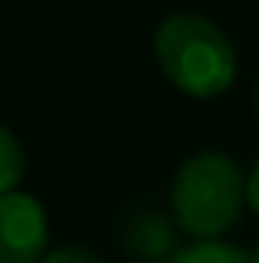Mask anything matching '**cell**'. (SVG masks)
<instances>
[{"mask_svg": "<svg viewBox=\"0 0 259 263\" xmlns=\"http://www.w3.org/2000/svg\"><path fill=\"white\" fill-rule=\"evenodd\" d=\"M153 50L164 79L192 100H216L238 79V53L227 32L203 14H167L156 25Z\"/></svg>", "mask_w": 259, "mask_h": 263, "instance_id": "obj_1", "label": "cell"}, {"mask_svg": "<svg viewBox=\"0 0 259 263\" xmlns=\"http://www.w3.org/2000/svg\"><path fill=\"white\" fill-rule=\"evenodd\" d=\"M249 206V175L216 149L188 157L171 185V210L177 231L195 242H216Z\"/></svg>", "mask_w": 259, "mask_h": 263, "instance_id": "obj_2", "label": "cell"}, {"mask_svg": "<svg viewBox=\"0 0 259 263\" xmlns=\"http://www.w3.org/2000/svg\"><path fill=\"white\" fill-rule=\"evenodd\" d=\"M46 210L29 192L0 196V263H43L46 260Z\"/></svg>", "mask_w": 259, "mask_h": 263, "instance_id": "obj_3", "label": "cell"}, {"mask_svg": "<svg viewBox=\"0 0 259 263\" xmlns=\"http://www.w3.org/2000/svg\"><path fill=\"white\" fill-rule=\"evenodd\" d=\"M125 246L135 260L142 263H171L181 249H177V238H174V224H167L156 214H142L128 228L125 235Z\"/></svg>", "mask_w": 259, "mask_h": 263, "instance_id": "obj_4", "label": "cell"}, {"mask_svg": "<svg viewBox=\"0 0 259 263\" xmlns=\"http://www.w3.org/2000/svg\"><path fill=\"white\" fill-rule=\"evenodd\" d=\"M171 263H252V253L216 238V242H195V246L181 249Z\"/></svg>", "mask_w": 259, "mask_h": 263, "instance_id": "obj_5", "label": "cell"}, {"mask_svg": "<svg viewBox=\"0 0 259 263\" xmlns=\"http://www.w3.org/2000/svg\"><path fill=\"white\" fill-rule=\"evenodd\" d=\"M25 149H22V142H18V135L11 128L0 132V196H7V192H18V181L25 175Z\"/></svg>", "mask_w": 259, "mask_h": 263, "instance_id": "obj_6", "label": "cell"}, {"mask_svg": "<svg viewBox=\"0 0 259 263\" xmlns=\"http://www.w3.org/2000/svg\"><path fill=\"white\" fill-rule=\"evenodd\" d=\"M43 263H107V260L96 256L92 249H82V246H61V249H50Z\"/></svg>", "mask_w": 259, "mask_h": 263, "instance_id": "obj_7", "label": "cell"}, {"mask_svg": "<svg viewBox=\"0 0 259 263\" xmlns=\"http://www.w3.org/2000/svg\"><path fill=\"white\" fill-rule=\"evenodd\" d=\"M249 210L259 217V160L252 164V171H249Z\"/></svg>", "mask_w": 259, "mask_h": 263, "instance_id": "obj_8", "label": "cell"}, {"mask_svg": "<svg viewBox=\"0 0 259 263\" xmlns=\"http://www.w3.org/2000/svg\"><path fill=\"white\" fill-rule=\"evenodd\" d=\"M252 263H259V242H256V249H252Z\"/></svg>", "mask_w": 259, "mask_h": 263, "instance_id": "obj_9", "label": "cell"}, {"mask_svg": "<svg viewBox=\"0 0 259 263\" xmlns=\"http://www.w3.org/2000/svg\"><path fill=\"white\" fill-rule=\"evenodd\" d=\"M256 118H259V82H256Z\"/></svg>", "mask_w": 259, "mask_h": 263, "instance_id": "obj_10", "label": "cell"}]
</instances>
